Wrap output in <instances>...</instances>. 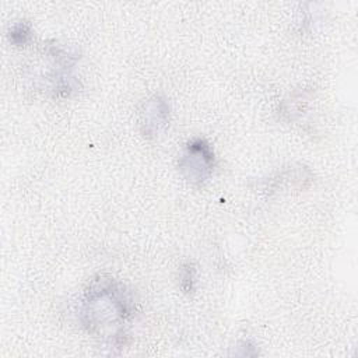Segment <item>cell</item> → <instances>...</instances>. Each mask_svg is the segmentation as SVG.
Listing matches in <instances>:
<instances>
[{
	"instance_id": "cell-1",
	"label": "cell",
	"mask_w": 358,
	"mask_h": 358,
	"mask_svg": "<svg viewBox=\"0 0 358 358\" xmlns=\"http://www.w3.org/2000/svg\"><path fill=\"white\" fill-rule=\"evenodd\" d=\"M134 313V301L124 284L110 275H98L85 289L81 305V323L88 333L99 336L113 327L120 347L126 333L122 324Z\"/></svg>"
},
{
	"instance_id": "cell-2",
	"label": "cell",
	"mask_w": 358,
	"mask_h": 358,
	"mask_svg": "<svg viewBox=\"0 0 358 358\" xmlns=\"http://www.w3.org/2000/svg\"><path fill=\"white\" fill-rule=\"evenodd\" d=\"M215 164V154L210 143L201 137H194L185 145L178 168L187 182L203 186L211 178Z\"/></svg>"
},
{
	"instance_id": "cell-3",
	"label": "cell",
	"mask_w": 358,
	"mask_h": 358,
	"mask_svg": "<svg viewBox=\"0 0 358 358\" xmlns=\"http://www.w3.org/2000/svg\"><path fill=\"white\" fill-rule=\"evenodd\" d=\"M169 103L165 96L154 95L147 99L140 110V131L145 138H155L169 124Z\"/></svg>"
},
{
	"instance_id": "cell-4",
	"label": "cell",
	"mask_w": 358,
	"mask_h": 358,
	"mask_svg": "<svg viewBox=\"0 0 358 358\" xmlns=\"http://www.w3.org/2000/svg\"><path fill=\"white\" fill-rule=\"evenodd\" d=\"M32 38V27L27 21L14 22L8 31V39L15 46L27 45Z\"/></svg>"
},
{
	"instance_id": "cell-5",
	"label": "cell",
	"mask_w": 358,
	"mask_h": 358,
	"mask_svg": "<svg viewBox=\"0 0 358 358\" xmlns=\"http://www.w3.org/2000/svg\"><path fill=\"white\" fill-rule=\"evenodd\" d=\"M179 284L183 292L190 294L194 289V282H196V268L192 263H186L180 268L179 274Z\"/></svg>"
}]
</instances>
